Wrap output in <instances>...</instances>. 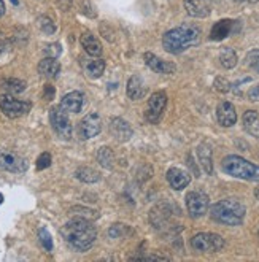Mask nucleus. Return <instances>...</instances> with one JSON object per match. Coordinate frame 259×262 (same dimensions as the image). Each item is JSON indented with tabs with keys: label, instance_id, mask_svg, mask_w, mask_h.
<instances>
[{
	"label": "nucleus",
	"instance_id": "obj_1",
	"mask_svg": "<svg viewBox=\"0 0 259 262\" xmlns=\"http://www.w3.org/2000/svg\"><path fill=\"white\" fill-rule=\"evenodd\" d=\"M60 234L75 251H88L97 238L96 226L91 223V220L83 216L73 218L66 223L64 227L60 229Z\"/></svg>",
	"mask_w": 259,
	"mask_h": 262
},
{
	"label": "nucleus",
	"instance_id": "obj_2",
	"mask_svg": "<svg viewBox=\"0 0 259 262\" xmlns=\"http://www.w3.org/2000/svg\"><path fill=\"white\" fill-rule=\"evenodd\" d=\"M201 43V29L194 24H183L170 29L162 35V46L167 53L181 54Z\"/></svg>",
	"mask_w": 259,
	"mask_h": 262
},
{
	"label": "nucleus",
	"instance_id": "obj_3",
	"mask_svg": "<svg viewBox=\"0 0 259 262\" xmlns=\"http://www.w3.org/2000/svg\"><path fill=\"white\" fill-rule=\"evenodd\" d=\"M247 208L235 199H223L210 208V216L224 226H240L245 220Z\"/></svg>",
	"mask_w": 259,
	"mask_h": 262
},
{
	"label": "nucleus",
	"instance_id": "obj_4",
	"mask_svg": "<svg viewBox=\"0 0 259 262\" xmlns=\"http://www.w3.org/2000/svg\"><path fill=\"white\" fill-rule=\"evenodd\" d=\"M221 168L224 170V173L234 178L245 180V181H259V165L240 156H235V154L226 156L221 162Z\"/></svg>",
	"mask_w": 259,
	"mask_h": 262
},
{
	"label": "nucleus",
	"instance_id": "obj_5",
	"mask_svg": "<svg viewBox=\"0 0 259 262\" xmlns=\"http://www.w3.org/2000/svg\"><path fill=\"white\" fill-rule=\"evenodd\" d=\"M191 248L199 253H218L224 248V238L218 234L201 232L191 238Z\"/></svg>",
	"mask_w": 259,
	"mask_h": 262
},
{
	"label": "nucleus",
	"instance_id": "obj_6",
	"mask_svg": "<svg viewBox=\"0 0 259 262\" xmlns=\"http://www.w3.org/2000/svg\"><path fill=\"white\" fill-rule=\"evenodd\" d=\"M30 108H32L30 102L18 100V99H14L11 94L0 96V110L4 112L5 116H8L11 119H16V118L27 115L30 112Z\"/></svg>",
	"mask_w": 259,
	"mask_h": 262
},
{
	"label": "nucleus",
	"instance_id": "obj_7",
	"mask_svg": "<svg viewBox=\"0 0 259 262\" xmlns=\"http://www.w3.org/2000/svg\"><path fill=\"white\" fill-rule=\"evenodd\" d=\"M186 208L189 216L197 220V218H202L204 214L208 211L210 208V199L205 192L202 191H191L186 194Z\"/></svg>",
	"mask_w": 259,
	"mask_h": 262
},
{
	"label": "nucleus",
	"instance_id": "obj_8",
	"mask_svg": "<svg viewBox=\"0 0 259 262\" xmlns=\"http://www.w3.org/2000/svg\"><path fill=\"white\" fill-rule=\"evenodd\" d=\"M50 122H51V127L53 130L64 140H69L72 137V122L69 119L67 112H64L60 106H53L50 110Z\"/></svg>",
	"mask_w": 259,
	"mask_h": 262
},
{
	"label": "nucleus",
	"instance_id": "obj_9",
	"mask_svg": "<svg viewBox=\"0 0 259 262\" xmlns=\"http://www.w3.org/2000/svg\"><path fill=\"white\" fill-rule=\"evenodd\" d=\"M27 167L29 162L26 158L8 149H0V170L11 172V173H24L27 170Z\"/></svg>",
	"mask_w": 259,
	"mask_h": 262
},
{
	"label": "nucleus",
	"instance_id": "obj_10",
	"mask_svg": "<svg viewBox=\"0 0 259 262\" xmlns=\"http://www.w3.org/2000/svg\"><path fill=\"white\" fill-rule=\"evenodd\" d=\"M167 106V94L164 91H158L153 92L148 100V108H146V119L151 122V124H158V122L162 119V115L165 112Z\"/></svg>",
	"mask_w": 259,
	"mask_h": 262
},
{
	"label": "nucleus",
	"instance_id": "obj_11",
	"mask_svg": "<svg viewBox=\"0 0 259 262\" xmlns=\"http://www.w3.org/2000/svg\"><path fill=\"white\" fill-rule=\"evenodd\" d=\"M102 130V118L97 113L86 115L78 124V137L81 140H91Z\"/></svg>",
	"mask_w": 259,
	"mask_h": 262
},
{
	"label": "nucleus",
	"instance_id": "obj_12",
	"mask_svg": "<svg viewBox=\"0 0 259 262\" xmlns=\"http://www.w3.org/2000/svg\"><path fill=\"white\" fill-rule=\"evenodd\" d=\"M239 30V21L234 19H221L218 21L215 26L210 30V40L213 41H221L224 38H227L229 35H232L234 32Z\"/></svg>",
	"mask_w": 259,
	"mask_h": 262
},
{
	"label": "nucleus",
	"instance_id": "obj_13",
	"mask_svg": "<svg viewBox=\"0 0 259 262\" xmlns=\"http://www.w3.org/2000/svg\"><path fill=\"white\" fill-rule=\"evenodd\" d=\"M143 59H145V64L148 66V69H151L156 73L172 75V73L177 72V66L174 62H169V60H162L161 57H158L153 53H145Z\"/></svg>",
	"mask_w": 259,
	"mask_h": 262
},
{
	"label": "nucleus",
	"instance_id": "obj_14",
	"mask_svg": "<svg viewBox=\"0 0 259 262\" xmlns=\"http://www.w3.org/2000/svg\"><path fill=\"white\" fill-rule=\"evenodd\" d=\"M84 105V94L80 91H72L60 99L59 106L67 113H80Z\"/></svg>",
	"mask_w": 259,
	"mask_h": 262
},
{
	"label": "nucleus",
	"instance_id": "obj_15",
	"mask_svg": "<svg viewBox=\"0 0 259 262\" xmlns=\"http://www.w3.org/2000/svg\"><path fill=\"white\" fill-rule=\"evenodd\" d=\"M110 132L119 143L129 142L132 138V135H134V130H132L131 124L127 121H124L123 118H113L110 121Z\"/></svg>",
	"mask_w": 259,
	"mask_h": 262
},
{
	"label": "nucleus",
	"instance_id": "obj_16",
	"mask_svg": "<svg viewBox=\"0 0 259 262\" xmlns=\"http://www.w3.org/2000/svg\"><path fill=\"white\" fill-rule=\"evenodd\" d=\"M217 119L223 127H232L237 122L235 106L231 102H221L217 106Z\"/></svg>",
	"mask_w": 259,
	"mask_h": 262
},
{
	"label": "nucleus",
	"instance_id": "obj_17",
	"mask_svg": "<svg viewBox=\"0 0 259 262\" xmlns=\"http://www.w3.org/2000/svg\"><path fill=\"white\" fill-rule=\"evenodd\" d=\"M167 181H169V184L175 191H181L191 183V175L183 170V168L172 167L167 170Z\"/></svg>",
	"mask_w": 259,
	"mask_h": 262
},
{
	"label": "nucleus",
	"instance_id": "obj_18",
	"mask_svg": "<svg viewBox=\"0 0 259 262\" xmlns=\"http://www.w3.org/2000/svg\"><path fill=\"white\" fill-rule=\"evenodd\" d=\"M185 10L192 18H207L210 16V4L208 0H185Z\"/></svg>",
	"mask_w": 259,
	"mask_h": 262
},
{
	"label": "nucleus",
	"instance_id": "obj_19",
	"mask_svg": "<svg viewBox=\"0 0 259 262\" xmlns=\"http://www.w3.org/2000/svg\"><path fill=\"white\" fill-rule=\"evenodd\" d=\"M126 91H127V97L129 99H132V100H140V99H143L146 96V91L148 89H146V84H145L142 76L134 75V76H131L129 81H127Z\"/></svg>",
	"mask_w": 259,
	"mask_h": 262
},
{
	"label": "nucleus",
	"instance_id": "obj_20",
	"mask_svg": "<svg viewBox=\"0 0 259 262\" xmlns=\"http://www.w3.org/2000/svg\"><path fill=\"white\" fill-rule=\"evenodd\" d=\"M38 73L41 76H45V78H48V80H56L57 76H59V73H60V64L57 62L56 57L47 56L45 59L40 60V64H38Z\"/></svg>",
	"mask_w": 259,
	"mask_h": 262
},
{
	"label": "nucleus",
	"instance_id": "obj_21",
	"mask_svg": "<svg viewBox=\"0 0 259 262\" xmlns=\"http://www.w3.org/2000/svg\"><path fill=\"white\" fill-rule=\"evenodd\" d=\"M84 73L89 76V78H100L105 72V60L100 57H88L81 62Z\"/></svg>",
	"mask_w": 259,
	"mask_h": 262
},
{
	"label": "nucleus",
	"instance_id": "obj_22",
	"mask_svg": "<svg viewBox=\"0 0 259 262\" xmlns=\"http://www.w3.org/2000/svg\"><path fill=\"white\" fill-rule=\"evenodd\" d=\"M81 41V46L84 48V51L89 54V56H93V57H100L102 54V45L100 41L91 34V32H84L80 38Z\"/></svg>",
	"mask_w": 259,
	"mask_h": 262
},
{
	"label": "nucleus",
	"instance_id": "obj_23",
	"mask_svg": "<svg viewBox=\"0 0 259 262\" xmlns=\"http://www.w3.org/2000/svg\"><path fill=\"white\" fill-rule=\"evenodd\" d=\"M242 121H243V129H245L251 137L259 140V115H257V112H254V110L245 112Z\"/></svg>",
	"mask_w": 259,
	"mask_h": 262
},
{
	"label": "nucleus",
	"instance_id": "obj_24",
	"mask_svg": "<svg viewBox=\"0 0 259 262\" xmlns=\"http://www.w3.org/2000/svg\"><path fill=\"white\" fill-rule=\"evenodd\" d=\"M197 158H199L201 167L207 175H213V158H211V148L207 143H202L197 148Z\"/></svg>",
	"mask_w": 259,
	"mask_h": 262
},
{
	"label": "nucleus",
	"instance_id": "obj_25",
	"mask_svg": "<svg viewBox=\"0 0 259 262\" xmlns=\"http://www.w3.org/2000/svg\"><path fill=\"white\" fill-rule=\"evenodd\" d=\"M75 177L77 180L83 181V183H88V184H93V183H97L100 180V175L97 170H94L93 167H80L77 172H75Z\"/></svg>",
	"mask_w": 259,
	"mask_h": 262
},
{
	"label": "nucleus",
	"instance_id": "obj_26",
	"mask_svg": "<svg viewBox=\"0 0 259 262\" xmlns=\"http://www.w3.org/2000/svg\"><path fill=\"white\" fill-rule=\"evenodd\" d=\"M237 60H239L237 53L232 48H223L220 51V64H221V67L231 70V69H234L237 66Z\"/></svg>",
	"mask_w": 259,
	"mask_h": 262
},
{
	"label": "nucleus",
	"instance_id": "obj_27",
	"mask_svg": "<svg viewBox=\"0 0 259 262\" xmlns=\"http://www.w3.org/2000/svg\"><path fill=\"white\" fill-rule=\"evenodd\" d=\"M97 161L103 168H113L115 165V152L110 146H102L97 151Z\"/></svg>",
	"mask_w": 259,
	"mask_h": 262
},
{
	"label": "nucleus",
	"instance_id": "obj_28",
	"mask_svg": "<svg viewBox=\"0 0 259 262\" xmlns=\"http://www.w3.org/2000/svg\"><path fill=\"white\" fill-rule=\"evenodd\" d=\"M2 84L8 92H11V94H19V92H23L26 89V83L23 80H16V78H8Z\"/></svg>",
	"mask_w": 259,
	"mask_h": 262
},
{
	"label": "nucleus",
	"instance_id": "obj_29",
	"mask_svg": "<svg viewBox=\"0 0 259 262\" xmlns=\"http://www.w3.org/2000/svg\"><path fill=\"white\" fill-rule=\"evenodd\" d=\"M38 27H40L41 32L47 34V35H53L56 32V24L48 16H40L38 18Z\"/></svg>",
	"mask_w": 259,
	"mask_h": 262
},
{
	"label": "nucleus",
	"instance_id": "obj_30",
	"mask_svg": "<svg viewBox=\"0 0 259 262\" xmlns=\"http://www.w3.org/2000/svg\"><path fill=\"white\" fill-rule=\"evenodd\" d=\"M38 240H40V243H41V246H43L45 250H47V251H53V238H51V234L45 227L38 229Z\"/></svg>",
	"mask_w": 259,
	"mask_h": 262
},
{
	"label": "nucleus",
	"instance_id": "obj_31",
	"mask_svg": "<svg viewBox=\"0 0 259 262\" xmlns=\"http://www.w3.org/2000/svg\"><path fill=\"white\" fill-rule=\"evenodd\" d=\"M131 232V229L127 224H113L110 229H109V235L113 237V238H121L124 237Z\"/></svg>",
	"mask_w": 259,
	"mask_h": 262
},
{
	"label": "nucleus",
	"instance_id": "obj_32",
	"mask_svg": "<svg viewBox=\"0 0 259 262\" xmlns=\"http://www.w3.org/2000/svg\"><path fill=\"white\" fill-rule=\"evenodd\" d=\"M247 66L259 73V50H253L247 54Z\"/></svg>",
	"mask_w": 259,
	"mask_h": 262
},
{
	"label": "nucleus",
	"instance_id": "obj_33",
	"mask_svg": "<svg viewBox=\"0 0 259 262\" xmlns=\"http://www.w3.org/2000/svg\"><path fill=\"white\" fill-rule=\"evenodd\" d=\"M215 89L221 94H226V92H229L232 89V84L229 83V80H226L224 76H218L215 80Z\"/></svg>",
	"mask_w": 259,
	"mask_h": 262
},
{
	"label": "nucleus",
	"instance_id": "obj_34",
	"mask_svg": "<svg viewBox=\"0 0 259 262\" xmlns=\"http://www.w3.org/2000/svg\"><path fill=\"white\" fill-rule=\"evenodd\" d=\"M51 165V154L50 152H41L37 159V170H45Z\"/></svg>",
	"mask_w": 259,
	"mask_h": 262
},
{
	"label": "nucleus",
	"instance_id": "obj_35",
	"mask_svg": "<svg viewBox=\"0 0 259 262\" xmlns=\"http://www.w3.org/2000/svg\"><path fill=\"white\" fill-rule=\"evenodd\" d=\"M45 53H47L50 57H57L60 53H62V48H60L59 43H51V45L47 46V48H45Z\"/></svg>",
	"mask_w": 259,
	"mask_h": 262
},
{
	"label": "nucleus",
	"instance_id": "obj_36",
	"mask_svg": "<svg viewBox=\"0 0 259 262\" xmlns=\"http://www.w3.org/2000/svg\"><path fill=\"white\" fill-rule=\"evenodd\" d=\"M248 99L253 100V102H259V84L253 86V88L248 91Z\"/></svg>",
	"mask_w": 259,
	"mask_h": 262
},
{
	"label": "nucleus",
	"instance_id": "obj_37",
	"mask_svg": "<svg viewBox=\"0 0 259 262\" xmlns=\"http://www.w3.org/2000/svg\"><path fill=\"white\" fill-rule=\"evenodd\" d=\"M131 260H169L164 256H143V257H131Z\"/></svg>",
	"mask_w": 259,
	"mask_h": 262
},
{
	"label": "nucleus",
	"instance_id": "obj_38",
	"mask_svg": "<svg viewBox=\"0 0 259 262\" xmlns=\"http://www.w3.org/2000/svg\"><path fill=\"white\" fill-rule=\"evenodd\" d=\"M8 51V43L5 40L0 38V59H2V56Z\"/></svg>",
	"mask_w": 259,
	"mask_h": 262
},
{
	"label": "nucleus",
	"instance_id": "obj_39",
	"mask_svg": "<svg viewBox=\"0 0 259 262\" xmlns=\"http://www.w3.org/2000/svg\"><path fill=\"white\" fill-rule=\"evenodd\" d=\"M45 96H47V99H48V100H51V99H53V96H54V89H53L50 84H47V88H45Z\"/></svg>",
	"mask_w": 259,
	"mask_h": 262
},
{
	"label": "nucleus",
	"instance_id": "obj_40",
	"mask_svg": "<svg viewBox=\"0 0 259 262\" xmlns=\"http://www.w3.org/2000/svg\"><path fill=\"white\" fill-rule=\"evenodd\" d=\"M5 14V4H4V0H0V18H2Z\"/></svg>",
	"mask_w": 259,
	"mask_h": 262
},
{
	"label": "nucleus",
	"instance_id": "obj_41",
	"mask_svg": "<svg viewBox=\"0 0 259 262\" xmlns=\"http://www.w3.org/2000/svg\"><path fill=\"white\" fill-rule=\"evenodd\" d=\"M234 2H240V4H257L259 0H234Z\"/></svg>",
	"mask_w": 259,
	"mask_h": 262
},
{
	"label": "nucleus",
	"instance_id": "obj_42",
	"mask_svg": "<svg viewBox=\"0 0 259 262\" xmlns=\"http://www.w3.org/2000/svg\"><path fill=\"white\" fill-rule=\"evenodd\" d=\"M254 195H256V199L259 200V188H256V189H254Z\"/></svg>",
	"mask_w": 259,
	"mask_h": 262
},
{
	"label": "nucleus",
	"instance_id": "obj_43",
	"mask_svg": "<svg viewBox=\"0 0 259 262\" xmlns=\"http://www.w3.org/2000/svg\"><path fill=\"white\" fill-rule=\"evenodd\" d=\"M4 204V194H0V205Z\"/></svg>",
	"mask_w": 259,
	"mask_h": 262
},
{
	"label": "nucleus",
	"instance_id": "obj_44",
	"mask_svg": "<svg viewBox=\"0 0 259 262\" xmlns=\"http://www.w3.org/2000/svg\"><path fill=\"white\" fill-rule=\"evenodd\" d=\"M11 2H13L14 5H18V0H11Z\"/></svg>",
	"mask_w": 259,
	"mask_h": 262
},
{
	"label": "nucleus",
	"instance_id": "obj_45",
	"mask_svg": "<svg viewBox=\"0 0 259 262\" xmlns=\"http://www.w3.org/2000/svg\"><path fill=\"white\" fill-rule=\"evenodd\" d=\"M257 235H259V232H257Z\"/></svg>",
	"mask_w": 259,
	"mask_h": 262
}]
</instances>
